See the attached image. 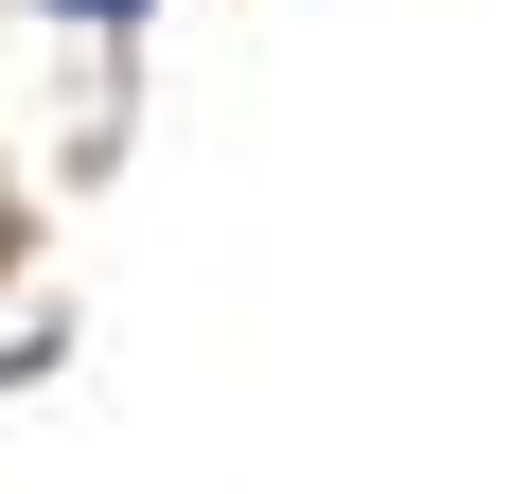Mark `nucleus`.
I'll return each mask as SVG.
<instances>
[{
  "mask_svg": "<svg viewBox=\"0 0 512 494\" xmlns=\"http://www.w3.org/2000/svg\"><path fill=\"white\" fill-rule=\"evenodd\" d=\"M18 300H36V195L0 177V353H18Z\"/></svg>",
  "mask_w": 512,
  "mask_h": 494,
  "instance_id": "f257e3e1",
  "label": "nucleus"
},
{
  "mask_svg": "<svg viewBox=\"0 0 512 494\" xmlns=\"http://www.w3.org/2000/svg\"><path fill=\"white\" fill-rule=\"evenodd\" d=\"M36 18H71V36H106V53H124V36L159 18V0H36Z\"/></svg>",
  "mask_w": 512,
  "mask_h": 494,
  "instance_id": "f03ea898",
  "label": "nucleus"
}]
</instances>
